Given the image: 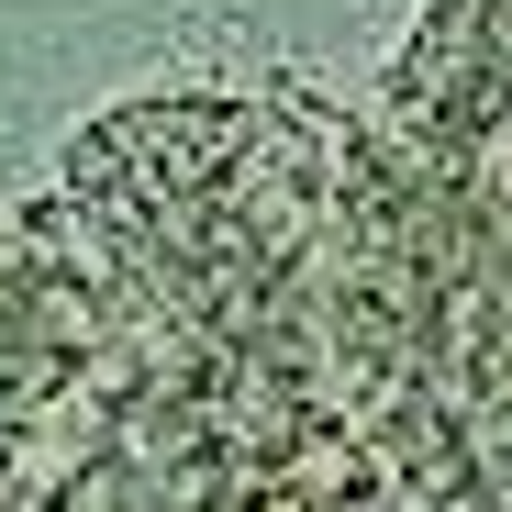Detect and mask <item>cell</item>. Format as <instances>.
Instances as JSON below:
<instances>
[{
    "mask_svg": "<svg viewBox=\"0 0 512 512\" xmlns=\"http://www.w3.org/2000/svg\"><path fill=\"white\" fill-rule=\"evenodd\" d=\"M78 190L101 201L112 245L145 268V290L223 334H312L323 346V223H334V156L279 134L268 112L167 101L134 123H101L78 156Z\"/></svg>",
    "mask_w": 512,
    "mask_h": 512,
    "instance_id": "obj_1",
    "label": "cell"
}]
</instances>
